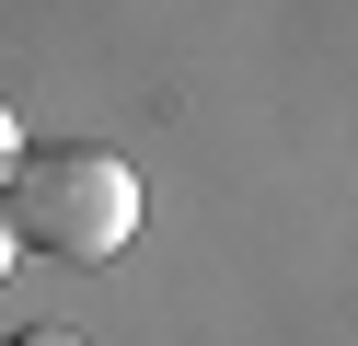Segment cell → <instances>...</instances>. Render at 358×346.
Masks as SVG:
<instances>
[{
	"label": "cell",
	"mask_w": 358,
	"mask_h": 346,
	"mask_svg": "<svg viewBox=\"0 0 358 346\" xmlns=\"http://www.w3.org/2000/svg\"><path fill=\"white\" fill-rule=\"evenodd\" d=\"M12 196H0V219H12V254H58V266H104V254H127V231H139V173H127L116 150H93V138H58V150H12Z\"/></svg>",
	"instance_id": "cell-1"
},
{
	"label": "cell",
	"mask_w": 358,
	"mask_h": 346,
	"mask_svg": "<svg viewBox=\"0 0 358 346\" xmlns=\"http://www.w3.org/2000/svg\"><path fill=\"white\" fill-rule=\"evenodd\" d=\"M0 346H81L70 323H24V335H0Z\"/></svg>",
	"instance_id": "cell-2"
},
{
	"label": "cell",
	"mask_w": 358,
	"mask_h": 346,
	"mask_svg": "<svg viewBox=\"0 0 358 346\" xmlns=\"http://www.w3.org/2000/svg\"><path fill=\"white\" fill-rule=\"evenodd\" d=\"M12 150H24V127H12V104H0V173H12Z\"/></svg>",
	"instance_id": "cell-3"
},
{
	"label": "cell",
	"mask_w": 358,
	"mask_h": 346,
	"mask_svg": "<svg viewBox=\"0 0 358 346\" xmlns=\"http://www.w3.org/2000/svg\"><path fill=\"white\" fill-rule=\"evenodd\" d=\"M0 277H12V219H0Z\"/></svg>",
	"instance_id": "cell-4"
}]
</instances>
